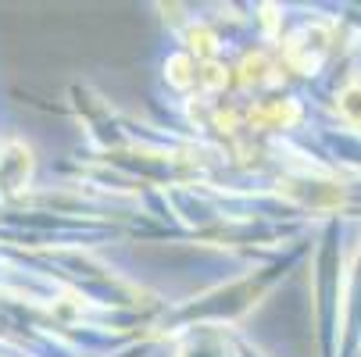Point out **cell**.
Wrapping results in <instances>:
<instances>
[{
	"instance_id": "5",
	"label": "cell",
	"mask_w": 361,
	"mask_h": 357,
	"mask_svg": "<svg viewBox=\"0 0 361 357\" xmlns=\"http://www.w3.org/2000/svg\"><path fill=\"white\" fill-rule=\"evenodd\" d=\"M193 68H197L193 58H186V54H183V58H172V61H169V72H172L169 79H172L176 86H190V82H197V72H193Z\"/></svg>"
},
{
	"instance_id": "6",
	"label": "cell",
	"mask_w": 361,
	"mask_h": 357,
	"mask_svg": "<svg viewBox=\"0 0 361 357\" xmlns=\"http://www.w3.org/2000/svg\"><path fill=\"white\" fill-rule=\"evenodd\" d=\"M190 46L197 50L200 58H212L219 43H215V36H212L208 29H190Z\"/></svg>"
},
{
	"instance_id": "7",
	"label": "cell",
	"mask_w": 361,
	"mask_h": 357,
	"mask_svg": "<svg viewBox=\"0 0 361 357\" xmlns=\"http://www.w3.org/2000/svg\"><path fill=\"white\" fill-rule=\"evenodd\" d=\"M197 79L208 86V89H219V86H226V68H219V65H204V72H197Z\"/></svg>"
},
{
	"instance_id": "2",
	"label": "cell",
	"mask_w": 361,
	"mask_h": 357,
	"mask_svg": "<svg viewBox=\"0 0 361 357\" xmlns=\"http://www.w3.org/2000/svg\"><path fill=\"white\" fill-rule=\"evenodd\" d=\"M265 122L290 125V122H297V108L293 104H272V108H262V111H250V125H265Z\"/></svg>"
},
{
	"instance_id": "4",
	"label": "cell",
	"mask_w": 361,
	"mask_h": 357,
	"mask_svg": "<svg viewBox=\"0 0 361 357\" xmlns=\"http://www.w3.org/2000/svg\"><path fill=\"white\" fill-rule=\"evenodd\" d=\"M265 72H269V61L262 54H247L240 65V82H265L269 79Z\"/></svg>"
},
{
	"instance_id": "1",
	"label": "cell",
	"mask_w": 361,
	"mask_h": 357,
	"mask_svg": "<svg viewBox=\"0 0 361 357\" xmlns=\"http://www.w3.org/2000/svg\"><path fill=\"white\" fill-rule=\"evenodd\" d=\"M329 50V29L326 25H304L297 36H290L286 43V65L293 72H315Z\"/></svg>"
},
{
	"instance_id": "3",
	"label": "cell",
	"mask_w": 361,
	"mask_h": 357,
	"mask_svg": "<svg viewBox=\"0 0 361 357\" xmlns=\"http://www.w3.org/2000/svg\"><path fill=\"white\" fill-rule=\"evenodd\" d=\"M340 115H343L347 122L361 125V82H354V86H347V89L340 93Z\"/></svg>"
}]
</instances>
